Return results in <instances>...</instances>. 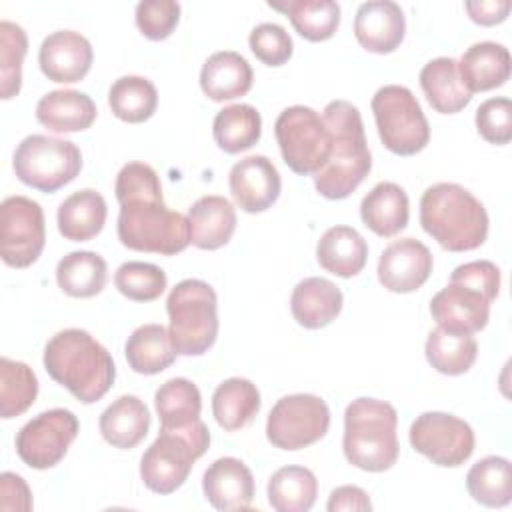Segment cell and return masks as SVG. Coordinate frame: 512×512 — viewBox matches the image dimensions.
Here are the masks:
<instances>
[{
	"mask_svg": "<svg viewBox=\"0 0 512 512\" xmlns=\"http://www.w3.org/2000/svg\"><path fill=\"white\" fill-rule=\"evenodd\" d=\"M48 376L82 404L98 402L114 384L116 366L110 352L86 330L56 332L44 348Z\"/></svg>",
	"mask_w": 512,
	"mask_h": 512,
	"instance_id": "1",
	"label": "cell"
},
{
	"mask_svg": "<svg viewBox=\"0 0 512 512\" xmlns=\"http://www.w3.org/2000/svg\"><path fill=\"white\" fill-rule=\"evenodd\" d=\"M330 132V156L314 174V186L328 200L348 198L368 176L372 156L364 136L360 110L348 100H332L324 108Z\"/></svg>",
	"mask_w": 512,
	"mask_h": 512,
	"instance_id": "2",
	"label": "cell"
},
{
	"mask_svg": "<svg viewBox=\"0 0 512 512\" xmlns=\"http://www.w3.org/2000/svg\"><path fill=\"white\" fill-rule=\"evenodd\" d=\"M420 224L442 248L468 252L484 244L488 214L484 204L464 186L438 182L420 198Z\"/></svg>",
	"mask_w": 512,
	"mask_h": 512,
	"instance_id": "3",
	"label": "cell"
},
{
	"mask_svg": "<svg viewBox=\"0 0 512 512\" xmlns=\"http://www.w3.org/2000/svg\"><path fill=\"white\" fill-rule=\"evenodd\" d=\"M398 414L390 402L356 398L344 412V456L366 472L390 470L400 454Z\"/></svg>",
	"mask_w": 512,
	"mask_h": 512,
	"instance_id": "4",
	"label": "cell"
},
{
	"mask_svg": "<svg viewBox=\"0 0 512 512\" xmlns=\"http://www.w3.org/2000/svg\"><path fill=\"white\" fill-rule=\"evenodd\" d=\"M118 240L136 252L174 256L190 244L188 216L170 210L162 196H136L120 202Z\"/></svg>",
	"mask_w": 512,
	"mask_h": 512,
	"instance_id": "5",
	"label": "cell"
},
{
	"mask_svg": "<svg viewBox=\"0 0 512 512\" xmlns=\"http://www.w3.org/2000/svg\"><path fill=\"white\" fill-rule=\"evenodd\" d=\"M210 432L202 420L186 428H160L140 458V478L156 494H172L186 480L194 462L206 454Z\"/></svg>",
	"mask_w": 512,
	"mask_h": 512,
	"instance_id": "6",
	"label": "cell"
},
{
	"mask_svg": "<svg viewBox=\"0 0 512 512\" xmlns=\"http://www.w3.org/2000/svg\"><path fill=\"white\" fill-rule=\"evenodd\" d=\"M168 334L176 354L202 356L218 336V298L214 288L198 278L178 282L166 300Z\"/></svg>",
	"mask_w": 512,
	"mask_h": 512,
	"instance_id": "7",
	"label": "cell"
},
{
	"mask_svg": "<svg viewBox=\"0 0 512 512\" xmlns=\"http://www.w3.org/2000/svg\"><path fill=\"white\" fill-rule=\"evenodd\" d=\"M12 166L20 182L52 194L80 174L82 154L70 140L30 134L18 144Z\"/></svg>",
	"mask_w": 512,
	"mask_h": 512,
	"instance_id": "8",
	"label": "cell"
},
{
	"mask_svg": "<svg viewBox=\"0 0 512 512\" xmlns=\"http://www.w3.org/2000/svg\"><path fill=\"white\" fill-rule=\"evenodd\" d=\"M372 112L382 144L398 156H414L430 142L428 120L416 96L400 84H388L372 96Z\"/></svg>",
	"mask_w": 512,
	"mask_h": 512,
	"instance_id": "9",
	"label": "cell"
},
{
	"mask_svg": "<svg viewBox=\"0 0 512 512\" xmlns=\"http://www.w3.org/2000/svg\"><path fill=\"white\" fill-rule=\"evenodd\" d=\"M274 134L286 166L300 176H314L330 156V132L324 118L310 106L282 110Z\"/></svg>",
	"mask_w": 512,
	"mask_h": 512,
	"instance_id": "10",
	"label": "cell"
},
{
	"mask_svg": "<svg viewBox=\"0 0 512 512\" xmlns=\"http://www.w3.org/2000/svg\"><path fill=\"white\" fill-rule=\"evenodd\" d=\"M330 426L328 404L314 394L280 398L266 420V438L280 450H300L326 436Z\"/></svg>",
	"mask_w": 512,
	"mask_h": 512,
	"instance_id": "11",
	"label": "cell"
},
{
	"mask_svg": "<svg viewBox=\"0 0 512 512\" xmlns=\"http://www.w3.org/2000/svg\"><path fill=\"white\" fill-rule=\"evenodd\" d=\"M46 242L42 206L26 196H8L0 204V256L12 268H28Z\"/></svg>",
	"mask_w": 512,
	"mask_h": 512,
	"instance_id": "12",
	"label": "cell"
},
{
	"mask_svg": "<svg viewBox=\"0 0 512 512\" xmlns=\"http://www.w3.org/2000/svg\"><path fill=\"white\" fill-rule=\"evenodd\" d=\"M80 430L78 418L66 408L44 410L16 434V454L34 470L54 468L68 452Z\"/></svg>",
	"mask_w": 512,
	"mask_h": 512,
	"instance_id": "13",
	"label": "cell"
},
{
	"mask_svg": "<svg viewBox=\"0 0 512 512\" xmlns=\"http://www.w3.org/2000/svg\"><path fill=\"white\" fill-rule=\"evenodd\" d=\"M412 448L442 468L462 466L474 452V430L468 422L446 412L420 414L408 432Z\"/></svg>",
	"mask_w": 512,
	"mask_h": 512,
	"instance_id": "14",
	"label": "cell"
},
{
	"mask_svg": "<svg viewBox=\"0 0 512 512\" xmlns=\"http://www.w3.org/2000/svg\"><path fill=\"white\" fill-rule=\"evenodd\" d=\"M492 300L478 288L452 280L430 300V314L438 326L454 332H480L490 318Z\"/></svg>",
	"mask_w": 512,
	"mask_h": 512,
	"instance_id": "15",
	"label": "cell"
},
{
	"mask_svg": "<svg viewBox=\"0 0 512 512\" xmlns=\"http://www.w3.org/2000/svg\"><path fill=\"white\" fill-rule=\"evenodd\" d=\"M432 254L416 238H400L390 242L378 260L380 284L396 294L418 290L432 274Z\"/></svg>",
	"mask_w": 512,
	"mask_h": 512,
	"instance_id": "16",
	"label": "cell"
},
{
	"mask_svg": "<svg viewBox=\"0 0 512 512\" xmlns=\"http://www.w3.org/2000/svg\"><path fill=\"white\" fill-rule=\"evenodd\" d=\"M234 202L248 214L268 210L280 196L282 180L278 168L262 154L246 156L236 162L228 176Z\"/></svg>",
	"mask_w": 512,
	"mask_h": 512,
	"instance_id": "17",
	"label": "cell"
},
{
	"mask_svg": "<svg viewBox=\"0 0 512 512\" xmlns=\"http://www.w3.org/2000/svg\"><path fill=\"white\" fill-rule=\"evenodd\" d=\"M92 44L86 36L74 30H56L48 34L38 52L42 74L60 84L80 82L92 66Z\"/></svg>",
	"mask_w": 512,
	"mask_h": 512,
	"instance_id": "18",
	"label": "cell"
},
{
	"mask_svg": "<svg viewBox=\"0 0 512 512\" xmlns=\"http://www.w3.org/2000/svg\"><path fill=\"white\" fill-rule=\"evenodd\" d=\"M406 34V18L400 4L392 0H372L358 6L354 16V36L358 44L374 54L394 52Z\"/></svg>",
	"mask_w": 512,
	"mask_h": 512,
	"instance_id": "19",
	"label": "cell"
},
{
	"mask_svg": "<svg viewBox=\"0 0 512 512\" xmlns=\"http://www.w3.org/2000/svg\"><path fill=\"white\" fill-rule=\"evenodd\" d=\"M202 490L216 510H246L254 498V478L242 460L224 456L206 468L202 476Z\"/></svg>",
	"mask_w": 512,
	"mask_h": 512,
	"instance_id": "20",
	"label": "cell"
},
{
	"mask_svg": "<svg viewBox=\"0 0 512 512\" xmlns=\"http://www.w3.org/2000/svg\"><path fill=\"white\" fill-rule=\"evenodd\" d=\"M344 304L340 288L328 278L310 276L300 280L290 296L294 320L308 330L328 326L340 314Z\"/></svg>",
	"mask_w": 512,
	"mask_h": 512,
	"instance_id": "21",
	"label": "cell"
},
{
	"mask_svg": "<svg viewBox=\"0 0 512 512\" xmlns=\"http://www.w3.org/2000/svg\"><path fill=\"white\" fill-rule=\"evenodd\" d=\"M190 242L200 250L226 246L236 230V210L230 200L218 194L198 198L188 210Z\"/></svg>",
	"mask_w": 512,
	"mask_h": 512,
	"instance_id": "22",
	"label": "cell"
},
{
	"mask_svg": "<svg viewBox=\"0 0 512 512\" xmlns=\"http://www.w3.org/2000/svg\"><path fill=\"white\" fill-rule=\"evenodd\" d=\"M510 70L512 60L508 48L490 40L472 44L458 62L460 78L472 94L504 86L510 78Z\"/></svg>",
	"mask_w": 512,
	"mask_h": 512,
	"instance_id": "23",
	"label": "cell"
},
{
	"mask_svg": "<svg viewBox=\"0 0 512 512\" xmlns=\"http://www.w3.org/2000/svg\"><path fill=\"white\" fill-rule=\"evenodd\" d=\"M252 80L254 74L248 60L234 50L214 52L200 70V88L214 102L234 100L248 94Z\"/></svg>",
	"mask_w": 512,
	"mask_h": 512,
	"instance_id": "24",
	"label": "cell"
},
{
	"mask_svg": "<svg viewBox=\"0 0 512 512\" xmlns=\"http://www.w3.org/2000/svg\"><path fill=\"white\" fill-rule=\"evenodd\" d=\"M94 100L78 90H52L36 104V120L52 132H82L96 120Z\"/></svg>",
	"mask_w": 512,
	"mask_h": 512,
	"instance_id": "25",
	"label": "cell"
},
{
	"mask_svg": "<svg viewBox=\"0 0 512 512\" xmlns=\"http://www.w3.org/2000/svg\"><path fill=\"white\" fill-rule=\"evenodd\" d=\"M318 264L340 278H352L362 272L368 260V244L352 226L328 228L316 244Z\"/></svg>",
	"mask_w": 512,
	"mask_h": 512,
	"instance_id": "26",
	"label": "cell"
},
{
	"mask_svg": "<svg viewBox=\"0 0 512 512\" xmlns=\"http://www.w3.org/2000/svg\"><path fill=\"white\" fill-rule=\"evenodd\" d=\"M410 202L394 182H378L360 202L362 222L378 236L390 238L408 226Z\"/></svg>",
	"mask_w": 512,
	"mask_h": 512,
	"instance_id": "27",
	"label": "cell"
},
{
	"mask_svg": "<svg viewBox=\"0 0 512 512\" xmlns=\"http://www.w3.org/2000/svg\"><path fill=\"white\" fill-rule=\"evenodd\" d=\"M420 86L430 106L440 114H456L472 100V92L460 78L458 62L448 56L424 64L420 70Z\"/></svg>",
	"mask_w": 512,
	"mask_h": 512,
	"instance_id": "28",
	"label": "cell"
},
{
	"mask_svg": "<svg viewBox=\"0 0 512 512\" xmlns=\"http://www.w3.org/2000/svg\"><path fill=\"white\" fill-rule=\"evenodd\" d=\"M150 430V412L146 404L132 394L116 398L100 414V434L102 438L120 450H130L138 446Z\"/></svg>",
	"mask_w": 512,
	"mask_h": 512,
	"instance_id": "29",
	"label": "cell"
},
{
	"mask_svg": "<svg viewBox=\"0 0 512 512\" xmlns=\"http://www.w3.org/2000/svg\"><path fill=\"white\" fill-rule=\"evenodd\" d=\"M108 216L106 200L92 188L70 194L58 206V232L72 242H86L98 236Z\"/></svg>",
	"mask_w": 512,
	"mask_h": 512,
	"instance_id": "30",
	"label": "cell"
},
{
	"mask_svg": "<svg viewBox=\"0 0 512 512\" xmlns=\"http://www.w3.org/2000/svg\"><path fill=\"white\" fill-rule=\"evenodd\" d=\"M124 356L134 372L154 376L172 366L176 360V350L168 328L162 324H142L128 336Z\"/></svg>",
	"mask_w": 512,
	"mask_h": 512,
	"instance_id": "31",
	"label": "cell"
},
{
	"mask_svg": "<svg viewBox=\"0 0 512 512\" xmlns=\"http://www.w3.org/2000/svg\"><path fill=\"white\" fill-rule=\"evenodd\" d=\"M260 392L246 378H228L212 394V414L220 428L236 432L248 426L260 412Z\"/></svg>",
	"mask_w": 512,
	"mask_h": 512,
	"instance_id": "32",
	"label": "cell"
},
{
	"mask_svg": "<svg viewBox=\"0 0 512 512\" xmlns=\"http://www.w3.org/2000/svg\"><path fill=\"white\" fill-rule=\"evenodd\" d=\"M108 280L106 260L90 250L66 254L56 266L60 290L72 298H92L100 294Z\"/></svg>",
	"mask_w": 512,
	"mask_h": 512,
	"instance_id": "33",
	"label": "cell"
},
{
	"mask_svg": "<svg viewBox=\"0 0 512 512\" xmlns=\"http://www.w3.org/2000/svg\"><path fill=\"white\" fill-rule=\"evenodd\" d=\"M426 360L446 376H460L472 368L478 356V342L472 334L454 332L438 326L426 338Z\"/></svg>",
	"mask_w": 512,
	"mask_h": 512,
	"instance_id": "34",
	"label": "cell"
},
{
	"mask_svg": "<svg viewBox=\"0 0 512 512\" xmlns=\"http://www.w3.org/2000/svg\"><path fill=\"white\" fill-rule=\"evenodd\" d=\"M268 6L284 12L294 30L310 42L332 38L340 26V4L332 0H288L268 2Z\"/></svg>",
	"mask_w": 512,
	"mask_h": 512,
	"instance_id": "35",
	"label": "cell"
},
{
	"mask_svg": "<svg viewBox=\"0 0 512 512\" xmlns=\"http://www.w3.org/2000/svg\"><path fill=\"white\" fill-rule=\"evenodd\" d=\"M318 496V480L304 466H284L268 480V502L276 512H308Z\"/></svg>",
	"mask_w": 512,
	"mask_h": 512,
	"instance_id": "36",
	"label": "cell"
},
{
	"mask_svg": "<svg viewBox=\"0 0 512 512\" xmlns=\"http://www.w3.org/2000/svg\"><path fill=\"white\" fill-rule=\"evenodd\" d=\"M212 134L220 150L228 154L244 152L262 136L260 112L250 104L226 106L214 116Z\"/></svg>",
	"mask_w": 512,
	"mask_h": 512,
	"instance_id": "37",
	"label": "cell"
},
{
	"mask_svg": "<svg viewBox=\"0 0 512 512\" xmlns=\"http://www.w3.org/2000/svg\"><path fill=\"white\" fill-rule=\"evenodd\" d=\"M468 494L482 506L502 508L512 500V468L502 456L478 460L466 474Z\"/></svg>",
	"mask_w": 512,
	"mask_h": 512,
	"instance_id": "38",
	"label": "cell"
},
{
	"mask_svg": "<svg viewBox=\"0 0 512 512\" xmlns=\"http://www.w3.org/2000/svg\"><path fill=\"white\" fill-rule=\"evenodd\" d=\"M160 428H186L200 420L202 396L188 378H170L154 394Z\"/></svg>",
	"mask_w": 512,
	"mask_h": 512,
	"instance_id": "39",
	"label": "cell"
},
{
	"mask_svg": "<svg viewBox=\"0 0 512 512\" xmlns=\"http://www.w3.org/2000/svg\"><path fill=\"white\" fill-rule=\"evenodd\" d=\"M112 114L128 124H140L152 118L158 108L156 86L144 76H122L108 90Z\"/></svg>",
	"mask_w": 512,
	"mask_h": 512,
	"instance_id": "40",
	"label": "cell"
},
{
	"mask_svg": "<svg viewBox=\"0 0 512 512\" xmlns=\"http://www.w3.org/2000/svg\"><path fill=\"white\" fill-rule=\"evenodd\" d=\"M38 396V378L24 362L0 358V414L14 418L24 414Z\"/></svg>",
	"mask_w": 512,
	"mask_h": 512,
	"instance_id": "41",
	"label": "cell"
},
{
	"mask_svg": "<svg viewBox=\"0 0 512 512\" xmlns=\"http://www.w3.org/2000/svg\"><path fill=\"white\" fill-rule=\"evenodd\" d=\"M28 52V38L22 26L0 22V94L4 100L14 98L22 86V62Z\"/></svg>",
	"mask_w": 512,
	"mask_h": 512,
	"instance_id": "42",
	"label": "cell"
},
{
	"mask_svg": "<svg viewBox=\"0 0 512 512\" xmlns=\"http://www.w3.org/2000/svg\"><path fill=\"white\" fill-rule=\"evenodd\" d=\"M114 286L122 296L134 302H152L160 298L168 286L164 270L150 262H124L114 274Z\"/></svg>",
	"mask_w": 512,
	"mask_h": 512,
	"instance_id": "43",
	"label": "cell"
},
{
	"mask_svg": "<svg viewBox=\"0 0 512 512\" xmlns=\"http://www.w3.org/2000/svg\"><path fill=\"white\" fill-rule=\"evenodd\" d=\"M138 30L154 42L166 40L180 20V4L174 0H144L136 6Z\"/></svg>",
	"mask_w": 512,
	"mask_h": 512,
	"instance_id": "44",
	"label": "cell"
},
{
	"mask_svg": "<svg viewBox=\"0 0 512 512\" xmlns=\"http://www.w3.org/2000/svg\"><path fill=\"white\" fill-rule=\"evenodd\" d=\"M250 50L266 66H282L292 58V38L290 34L274 22L258 24L248 36Z\"/></svg>",
	"mask_w": 512,
	"mask_h": 512,
	"instance_id": "45",
	"label": "cell"
},
{
	"mask_svg": "<svg viewBox=\"0 0 512 512\" xmlns=\"http://www.w3.org/2000/svg\"><path fill=\"white\" fill-rule=\"evenodd\" d=\"M478 134L496 146L512 140V102L504 96L484 100L476 110Z\"/></svg>",
	"mask_w": 512,
	"mask_h": 512,
	"instance_id": "46",
	"label": "cell"
},
{
	"mask_svg": "<svg viewBox=\"0 0 512 512\" xmlns=\"http://www.w3.org/2000/svg\"><path fill=\"white\" fill-rule=\"evenodd\" d=\"M450 278L478 288L490 300H496L500 292V268L490 260H472V262L460 264L452 270Z\"/></svg>",
	"mask_w": 512,
	"mask_h": 512,
	"instance_id": "47",
	"label": "cell"
},
{
	"mask_svg": "<svg viewBox=\"0 0 512 512\" xmlns=\"http://www.w3.org/2000/svg\"><path fill=\"white\" fill-rule=\"evenodd\" d=\"M0 510H4V512L32 510V492L22 476H18L14 472H2V476H0Z\"/></svg>",
	"mask_w": 512,
	"mask_h": 512,
	"instance_id": "48",
	"label": "cell"
},
{
	"mask_svg": "<svg viewBox=\"0 0 512 512\" xmlns=\"http://www.w3.org/2000/svg\"><path fill=\"white\" fill-rule=\"evenodd\" d=\"M328 512H368L372 510V502L368 498V494L358 488V486H338L330 492L328 504H326Z\"/></svg>",
	"mask_w": 512,
	"mask_h": 512,
	"instance_id": "49",
	"label": "cell"
},
{
	"mask_svg": "<svg viewBox=\"0 0 512 512\" xmlns=\"http://www.w3.org/2000/svg\"><path fill=\"white\" fill-rule=\"evenodd\" d=\"M464 8L472 22L480 26H494L508 18L512 4L510 0H478V2H466Z\"/></svg>",
	"mask_w": 512,
	"mask_h": 512,
	"instance_id": "50",
	"label": "cell"
}]
</instances>
